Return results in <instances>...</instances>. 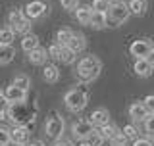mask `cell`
<instances>
[{"label":"cell","mask_w":154,"mask_h":146,"mask_svg":"<svg viewBox=\"0 0 154 146\" xmlns=\"http://www.w3.org/2000/svg\"><path fill=\"white\" fill-rule=\"evenodd\" d=\"M143 102H144V106H146L148 114H154V94H148Z\"/></svg>","instance_id":"35"},{"label":"cell","mask_w":154,"mask_h":146,"mask_svg":"<svg viewBox=\"0 0 154 146\" xmlns=\"http://www.w3.org/2000/svg\"><path fill=\"white\" fill-rule=\"evenodd\" d=\"M14 35H16V31H14L12 27H4V29H0V44H12Z\"/></svg>","instance_id":"25"},{"label":"cell","mask_w":154,"mask_h":146,"mask_svg":"<svg viewBox=\"0 0 154 146\" xmlns=\"http://www.w3.org/2000/svg\"><path fill=\"white\" fill-rule=\"evenodd\" d=\"M10 135H12V140L21 142V144H25L27 140H29V129H27V125H16V127L10 131Z\"/></svg>","instance_id":"14"},{"label":"cell","mask_w":154,"mask_h":146,"mask_svg":"<svg viewBox=\"0 0 154 146\" xmlns=\"http://www.w3.org/2000/svg\"><path fill=\"white\" fill-rule=\"evenodd\" d=\"M37 115V104L29 106L25 100L23 102H10L8 111H6V119H12L14 125H29Z\"/></svg>","instance_id":"1"},{"label":"cell","mask_w":154,"mask_h":146,"mask_svg":"<svg viewBox=\"0 0 154 146\" xmlns=\"http://www.w3.org/2000/svg\"><path fill=\"white\" fill-rule=\"evenodd\" d=\"M4 146H23L21 142H16V140H10L8 144H4Z\"/></svg>","instance_id":"40"},{"label":"cell","mask_w":154,"mask_h":146,"mask_svg":"<svg viewBox=\"0 0 154 146\" xmlns=\"http://www.w3.org/2000/svg\"><path fill=\"white\" fill-rule=\"evenodd\" d=\"M14 85H17L19 89H23V90H27L29 87H31V79H29L27 75H17L16 79H14Z\"/></svg>","instance_id":"28"},{"label":"cell","mask_w":154,"mask_h":146,"mask_svg":"<svg viewBox=\"0 0 154 146\" xmlns=\"http://www.w3.org/2000/svg\"><path fill=\"white\" fill-rule=\"evenodd\" d=\"M37 46H38V37L33 35V33H31V35L27 33V35L23 37V41H21V48L25 52H31V50H35Z\"/></svg>","instance_id":"22"},{"label":"cell","mask_w":154,"mask_h":146,"mask_svg":"<svg viewBox=\"0 0 154 146\" xmlns=\"http://www.w3.org/2000/svg\"><path fill=\"white\" fill-rule=\"evenodd\" d=\"M60 54H62V44H52L48 48V58H52V60H60Z\"/></svg>","instance_id":"31"},{"label":"cell","mask_w":154,"mask_h":146,"mask_svg":"<svg viewBox=\"0 0 154 146\" xmlns=\"http://www.w3.org/2000/svg\"><path fill=\"white\" fill-rule=\"evenodd\" d=\"M75 54H77V52H73L69 46H62L60 60L64 62V64H73V60H75Z\"/></svg>","instance_id":"26"},{"label":"cell","mask_w":154,"mask_h":146,"mask_svg":"<svg viewBox=\"0 0 154 146\" xmlns=\"http://www.w3.org/2000/svg\"><path fill=\"white\" fill-rule=\"evenodd\" d=\"M98 131L102 133V137H104L106 140H114V138L118 137L119 133H122V131H119L118 127H116L114 123H110V121H108L106 125H102V127H98Z\"/></svg>","instance_id":"19"},{"label":"cell","mask_w":154,"mask_h":146,"mask_svg":"<svg viewBox=\"0 0 154 146\" xmlns=\"http://www.w3.org/2000/svg\"><path fill=\"white\" fill-rule=\"evenodd\" d=\"M29 54V62L31 64H37V65H41V64H45L46 62V58H48V52L46 50H42V48H35V50H31V52H27Z\"/></svg>","instance_id":"17"},{"label":"cell","mask_w":154,"mask_h":146,"mask_svg":"<svg viewBox=\"0 0 154 146\" xmlns=\"http://www.w3.org/2000/svg\"><path fill=\"white\" fill-rule=\"evenodd\" d=\"M133 71L137 73L139 77H150L152 71H154V65L146 60V58H137L135 64H133Z\"/></svg>","instance_id":"11"},{"label":"cell","mask_w":154,"mask_h":146,"mask_svg":"<svg viewBox=\"0 0 154 146\" xmlns=\"http://www.w3.org/2000/svg\"><path fill=\"white\" fill-rule=\"evenodd\" d=\"M112 146H125V144H112Z\"/></svg>","instance_id":"44"},{"label":"cell","mask_w":154,"mask_h":146,"mask_svg":"<svg viewBox=\"0 0 154 146\" xmlns=\"http://www.w3.org/2000/svg\"><path fill=\"white\" fill-rule=\"evenodd\" d=\"M108 19L112 23H125L129 19V16H131V10H129V4H125V2H112L110 4V10L108 12Z\"/></svg>","instance_id":"4"},{"label":"cell","mask_w":154,"mask_h":146,"mask_svg":"<svg viewBox=\"0 0 154 146\" xmlns=\"http://www.w3.org/2000/svg\"><path fill=\"white\" fill-rule=\"evenodd\" d=\"M129 117L135 121H144L148 117V110L144 106V102H135V104L129 106Z\"/></svg>","instance_id":"12"},{"label":"cell","mask_w":154,"mask_h":146,"mask_svg":"<svg viewBox=\"0 0 154 146\" xmlns=\"http://www.w3.org/2000/svg\"><path fill=\"white\" fill-rule=\"evenodd\" d=\"M100 69H102V62L96 56H87L77 64V77L83 83H91L100 75Z\"/></svg>","instance_id":"2"},{"label":"cell","mask_w":154,"mask_h":146,"mask_svg":"<svg viewBox=\"0 0 154 146\" xmlns=\"http://www.w3.org/2000/svg\"><path fill=\"white\" fill-rule=\"evenodd\" d=\"M122 131H123L125 137L131 138V140H137V138H139V131H137V127H135V125H125Z\"/></svg>","instance_id":"29"},{"label":"cell","mask_w":154,"mask_h":146,"mask_svg":"<svg viewBox=\"0 0 154 146\" xmlns=\"http://www.w3.org/2000/svg\"><path fill=\"white\" fill-rule=\"evenodd\" d=\"M93 10H96V12H108L110 10V2L108 0H93V6H91Z\"/></svg>","instance_id":"30"},{"label":"cell","mask_w":154,"mask_h":146,"mask_svg":"<svg viewBox=\"0 0 154 146\" xmlns=\"http://www.w3.org/2000/svg\"><path fill=\"white\" fill-rule=\"evenodd\" d=\"M42 77H45L46 83H56L58 77H60V71H58L56 65L48 64V65H45V69H42Z\"/></svg>","instance_id":"21"},{"label":"cell","mask_w":154,"mask_h":146,"mask_svg":"<svg viewBox=\"0 0 154 146\" xmlns=\"http://www.w3.org/2000/svg\"><path fill=\"white\" fill-rule=\"evenodd\" d=\"M27 146H45V142H41V140H35V142H29Z\"/></svg>","instance_id":"41"},{"label":"cell","mask_w":154,"mask_h":146,"mask_svg":"<svg viewBox=\"0 0 154 146\" xmlns=\"http://www.w3.org/2000/svg\"><path fill=\"white\" fill-rule=\"evenodd\" d=\"M10 140H12V135H10V131L4 129V127H0V146L8 144Z\"/></svg>","instance_id":"33"},{"label":"cell","mask_w":154,"mask_h":146,"mask_svg":"<svg viewBox=\"0 0 154 146\" xmlns=\"http://www.w3.org/2000/svg\"><path fill=\"white\" fill-rule=\"evenodd\" d=\"M108 121H110V114H108V110H104V108H98L91 114V123H93L94 127H102Z\"/></svg>","instance_id":"13"},{"label":"cell","mask_w":154,"mask_h":146,"mask_svg":"<svg viewBox=\"0 0 154 146\" xmlns=\"http://www.w3.org/2000/svg\"><path fill=\"white\" fill-rule=\"evenodd\" d=\"M48 12V6L45 2H41V0H33V2H29L25 8H23V14L29 17V19H38L42 17L45 14Z\"/></svg>","instance_id":"8"},{"label":"cell","mask_w":154,"mask_h":146,"mask_svg":"<svg viewBox=\"0 0 154 146\" xmlns=\"http://www.w3.org/2000/svg\"><path fill=\"white\" fill-rule=\"evenodd\" d=\"M146 60H148V62H150V64L154 65V46H152V50H150V52H148V56H146Z\"/></svg>","instance_id":"39"},{"label":"cell","mask_w":154,"mask_h":146,"mask_svg":"<svg viewBox=\"0 0 154 146\" xmlns=\"http://www.w3.org/2000/svg\"><path fill=\"white\" fill-rule=\"evenodd\" d=\"M8 106H10V102L2 96V98H0V111H2V114H6V111H8Z\"/></svg>","instance_id":"37"},{"label":"cell","mask_w":154,"mask_h":146,"mask_svg":"<svg viewBox=\"0 0 154 146\" xmlns=\"http://www.w3.org/2000/svg\"><path fill=\"white\" fill-rule=\"evenodd\" d=\"M79 146H93V144H91V142H89V140H87V138H83V140H81V142H79Z\"/></svg>","instance_id":"42"},{"label":"cell","mask_w":154,"mask_h":146,"mask_svg":"<svg viewBox=\"0 0 154 146\" xmlns=\"http://www.w3.org/2000/svg\"><path fill=\"white\" fill-rule=\"evenodd\" d=\"M64 102H66V106H67L69 111H75L77 114V111L85 110L87 102H89V90H87L85 83H81V85H77L75 89H71L69 92H66Z\"/></svg>","instance_id":"3"},{"label":"cell","mask_w":154,"mask_h":146,"mask_svg":"<svg viewBox=\"0 0 154 146\" xmlns=\"http://www.w3.org/2000/svg\"><path fill=\"white\" fill-rule=\"evenodd\" d=\"M144 131L154 137V114H148V117L144 119Z\"/></svg>","instance_id":"32"},{"label":"cell","mask_w":154,"mask_h":146,"mask_svg":"<svg viewBox=\"0 0 154 146\" xmlns=\"http://www.w3.org/2000/svg\"><path fill=\"white\" fill-rule=\"evenodd\" d=\"M8 25L14 29L16 33H27L29 31V17L25 14L21 12V10H12L8 16Z\"/></svg>","instance_id":"6"},{"label":"cell","mask_w":154,"mask_h":146,"mask_svg":"<svg viewBox=\"0 0 154 146\" xmlns=\"http://www.w3.org/2000/svg\"><path fill=\"white\" fill-rule=\"evenodd\" d=\"M91 16H93V8L89 6H77L75 10V17L81 25H91Z\"/></svg>","instance_id":"16"},{"label":"cell","mask_w":154,"mask_h":146,"mask_svg":"<svg viewBox=\"0 0 154 146\" xmlns=\"http://www.w3.org/2000/svg\"><path fill=\"white\" fill-rule=\"evenodd\" d=\"M133 146H154V142L150 138H137L133 142Z\"/></svg>","instance_id":"36"},{"label":"cell","mask_w":154,"mask_h":146,"mask_svg":"<svg viewBox=\"0 0 154 146\" xmlns=\"http://www.w3.org/2000/svg\"><path fill=\"white\" fill-rule=\"evenodd\" d=\"M93 131H94V125L91 123V119H81V121H75V123L71 125V133H73V137L79 138V140L87 138Z\"/></svg>","instance_id":"7"},{"label":"cell","mask_w":154,"mask_h":146,"mask_svg":"<svg viewBox=\"0 0 154 146\" xmlns=\"http://www.w3.org/2000/svg\"><path fill=\"white\" fill-rule=\"evenodd\" d=\"M45 133H46V137L52 138V140H58V138L62 137V133H64V119L60 117L58 111H52L50 117L46 119Z\"/></svg>","instance_id":"5"},{"label":"cell","mask_w":154,"mask_h":146,"mask_svg":"<svg viewBox=\"0 0 154 146\" xmlns=\"http://www.w3.org/2000/svg\"><path fill=\"white\" fill-rule=\"evenodd\" d=\"M54 146H75V144L71 142V140H64V138L60 140V138H58L56 142H54Z\"/></svg>","instance_id":"38"},{"label":"cell","mask_w":154,"mask_h":146,"mask_svg":"<svg viewBox=\"0 0 154 146\" xmlns=\"http://www.w3.org/2000/svg\"><path fill=\"white\" fill-rule=\"evenodd\" d=\"M146 8H148L146 0H129V10H131V14H135V16H143L146 12Z\"/></svg>","instance_id":"23"},{"label":"cell","mask_w":154,"mask_h":146,"mask_svg":"<svg viewBox=\"0 0 154 146\" xmlns=\"http://www.w3.org/2000/svg\"><path fill=\"white\" fill-rule=\"evenodd\" d=\"M71 37H73V31H71V29H60V31L56 33V41H58V44H62V46H67V42L71 41Z\"/></svg>","instance_id":"24"},{"label":"cell","mask_w":154,"mask_h":146,"mask_svg":"<svg viewBox=\"0 0 154 146\" xmlns=\"http://www.w3.org/2000/svg\"><path fill=\"white\" fill-rule=\"evenodd\" d=\"M67 46L71 48L73 52H83L85 50V46H87V42H85V37L83 35H79V33H73V37H71V41L67 42Z\"/></svg>","instance_id":"18"},{"label":"cell","mask_w":154,"mask_h":146,"mask_svg":"<svg viewBox=\"0 0 154 146\" xmlns=\"http://www.w3.org/2000/svg\"><path fill=\"white\" fill-rule=\"evenodd\" d=\"M4 98H6L8 102H23L27 98V90H23V89H19L17 85H10L6 87V90H4Z\"/></svg>","instance_id":"10"},{"label":"cell","mask_w":154,"mask_h":146,"mask_svg":"<svg viewBox=\"0 0 154 146\" xmlns=\"http://www.w3.org/2000/svg\"><path fill=\"white\" fill-rule=\"evenodd\" d=\"M77 2H79V0H60V4H62V8L64 10H77Z\"/></svg>","instance_id":"34"},{"label":"cell","mask_w":154,"mask_h":146,"mask_svg":"<svg viewBox=\"0 0 154 146\" xmlns=\"http://www.w3.org/2000/svg\"><path fill=\"white\" fill-rule=\"evenodd\" d=\"M14 56H16V50L12 44H0V64H10Z\"/></svg>","instance_id":"20"},{"label":"cell","mask_w":154,"mask_h":146,"mask_svg":"<svg viewBox=\"0 0 154 146\" xmlns=\"http://www.w3.org/2000/svg\"><path fill=\"white\" fill-rule=\"evenodd\" d=\"M152 50V42L148 38H139V41H133L131 46H129V52L135 58H146L148 52Z\"/></svg>","instance_id":"9"},{"label":"cell","mask_w":154,"mask_h":146,"mask_svg":"<svg viewBox=\"0 0 154 146\" xmlns=\"http://www.w3.org/2000/svg\"><path fill=\"white\" fill-rule=\"evenodd\" d=\"M106 25H108V14L93 10V16H91V27H94V29H104Z\"/></svg>","instance_id":"15"},{"label":"cell","mask_w":154,"mask_h":146,"mask_svg":"<svg viewBox=\"0 0 154 146\" xmlns=\"http://www.w3.org/2000/svg\"><path fill=\"white\" fill-rule=\"evenodd\" d=\"M87 140H89V142L91 144H93V146H102V142H104V137H102V133H100V131H93V133H91L89 135V137H87Z\"/></svg>","instance_id":"27"},{"label":"cell","mask_w":154,"mask_h":146,"mask_svg":"<svg viewBox=\"0 0 154 146\" xmlns=\"http://www.w3.org/2000/svg\"><path fill=\"white\" fill-rule=\"evenodd\" d=\"M2 96H4V92H0V98H2Z\"/></svg>","instance_id":"45"},{"label":"cell","mask_w":154,"mask_h":146,"mask_svg":"<svg viewBox=\"0 0 154 146\" xmlns=\"http://www.w3.org/2000/svg\"><path fill=\"white\" fill-rule=\"evenodd\" d=\"M4 115H6V114H2V111H0V119H6V117H4Z\"/></svg>","instance_id":"43"}]
</instances>
